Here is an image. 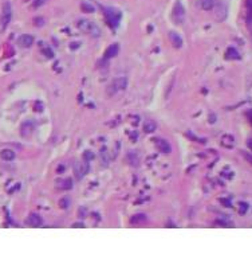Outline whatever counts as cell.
Listing matches in <instances>:
<instances>
[{
  "mask_svg": "<svg viewBox=\"0 0 252 258\" xmlns=\"http://www.w3.org/2000/svg\"><path fill=\"white\" fill-rule=\"evenodd\" d=\"M155 147H157V149L160 150L161 153H170L172 152V145L169 144V141H166V140L164 139H155Z\"/></svg>",
  "mask_w": 252,
  "mask_h": 258,
  "instance_id": "8992f818",
  "label": "cell"
},
{
  "mask_svg": "<svg viewBox=\"0 0 252 258\" xmlns=\"http://www.w3.org/2000/svg\"><path fill=\"white\" fill-rule=\"evenodd\" d=\"M43 53L46 54V56H47V58H52V56H54L52 51H51V50H48V48H47V50H44V51H43Z\"/></svg>",
  "mask_w": 252,
  "mask_h": 258,
  "instance_id": "ffe728a7",
  "label": "cell"
},
{
  "mask_svg": "<svg viewBox=\"0 0 252 258\" xmlns=\"http://www.w3.org/2000/svg\"><path fill=\"white\" fill-rule=\"evenodd\" d=\"M26 223L28 226H31V227H39V226H42L43 220H42V216L38 214H31L28 218H27Z\"/></svg>",
  "mask_w": 252,
  "mask_h": 258,
  "instance_id": "ba28073f",
  "label": "cell"
},
{
  "mask_svg": "<svg viewBox=\"0 0 252 258\" xmlns=\"http://www.w3.org/2000/svg\"><path fill=\"white\" fill-rule=\"evenodd\" d=\"M169 39H170V43L173 44V47L180 48L182 46V38L180 36L177 32H174V31L169 32Z\"/></svg>",
  "mask_w": 252,
  "mask_h": 258,
  "instance_id": "30bf717a",
  "label": "cell"
},
{
  "mask_svg": "<svg viewBox=\"0 0 252 258\" xmlns=\"http://www.w3.org/2000/svg\"><path fill=\"white\" fill-rule=\"evenodd\" d=\"M118 51H119V46H118L117 43H113V44H110L109 47L106 48V51H105V58L106 59L113 58V56H115L118 54Z\"/></svg>",
  "mask_w": 252,
  "mask_h": 258,
  "instance_id": "8fae6325",
  "label": "cell"
},
{
  "mask_svg": "<svg viewBox=\"0 0 252 258\" xmlns=\"http://www.w3.org/2000/svg\"><path fill=\"white\" fill-rule=\"evenodd\" d=\"M126 85H127V79H126L125 77H121V78H117V79H114L111 83H110L109 86H107V96H114V94H117L119 90H123V89L126 87Z\"/></svg>",
  "mask_w": 252,
  "mask_h": 258,
  "instance_id": "7a4b0ae2",
  "label": "cell"
},
{
  "mask_svg": "<svg viewBox=\"0 0 252 258\" xmlns=\"http://www.w3.org/2000/svg\"><path fill=\"white\" fill-rule=\"evenodd\" d=\"M83 223H74V225H72V227H83Z\"/></svg>",
  "mask_w": 252,
  "mask_h": 258,
  "instance_id": "603a6c76",
  "label": "cell"
},
{
  "mask_svg": "<svg viewBox=\"0 0 252 258\" xmlns=\"http://www.w3.org/2000/svg\"><path fill=\"white\" fill-rule=\"evenodd\" d=\"M32 43H34V38L28 34L21 35V36L18 39V44L20 46V47H29V46H32Z\"/></svg>",
  "mask_w": 252,
  "mask_h": 258,
  "instance_id": "9c48e42d",
  "label": "cell"
},
{
  "mask_svg": "<svg viewBox=\"0 0 252 258\" xmlns=\"http://www.w3.org/2000/svg\"><path fill=\"white\" fill-rule=\"evenodd\" d=\"M94 157V155L93 153H90V150H87V152L85 153V159L86 160H90V159H93Z\"/></svg>",
  "mask_w": 252,
  "mask_h": 258,
  "instance_id": "44dd1931",
  "label": "cell"
},
{
  "mask_svg": "<svg viewBox=\"0 0 252 258\" xmlns=\"http://www.w3.org/2000/svg\"><path fill=\"white\" fill-rule=\"evenodd\" d=\"M247 145H248V148L252 150V140H248V141H247Z\"/></svg>",
  "mask_w": 252,
  "mask_h": 258,
  "instance_id": "cb8c5ba5",
  "label": "cell"
},
{
  "mask_svg": "<svg viewBox=\"0 0 252 258\" xmlns=\"http://www.w3.org/2000/svg\"><path fill=\"white\" fill-rule=\"evenodd\" d=\"M145 222H146V215L145 214H137L134 216H131V219H130L131 225H142Z\"/></svg>",
  "mask_w": 252,
  "mask_h": 258,
  "instance_id": "7c38bea8",
  "label": "cell"
},
{
  "mask_svg": "<svg viewBox=\"0 0 252 258\" xmlns=\"http://www.w3.org/2000/svg\"><path fill=\"white\" fill-rule=\"evenodd\" d=\"M11 16H12V8H11L10 1H5L3 4V10H1V27L3 28H5L10 24Z\"/></svg>",
  "mask_w": 252,
  "mask_h": 258,
  "instance_id": "5b68a950",
  "label": "cell"
},
{
  "mask_svg": "<svg viewBox=\"0 0 252 258\" xmlns=\"http://www.w3.org/2000/svg\"><path fill=\"white\" fill-rule=\"evenodd\" d=\"M225 58L227 59H239L240 55H239V53L235 50V48H228L227 53H225Z\"/></svg>",
  "mask_w": 252,
  "mask_h": 258,
  "instance_id": "2e32d148",
  "label": "cell"
},
{
  "mask_svg": "<svg viewBox=\"0 0 252 258\" xmlns=\"http://www.w3.org/2000/svg\"><path fill=\"white\" fill-rule=\"evenodd\" d=\"M59 204L62 206V208H67V207H69L67 206V204H69V200H67V199H62V200L59 202Z\"/></svg>",
  "mask_w": 252,
  "mask_h": 258,
  "instance_id": "d6986e66",
  "label": "cell"
},
{
  "mask_svg": "<svg viewBox=\"0 0 252 258\" xmlns=\"http://www.w3.org/2000/svg\"><path fill=\"white\" fill-rule=\"evenodd\" d=\"M105 16H106V22L111 27H117L118 22L121 19V13L118 11L113 10V8H106L105 10Z\"/></svg>",
  "mask_w": 252,
  "mask_h": 258,
  "instance_id": "277c9868",
  "label": "cell"
},
{
  "mask_svg": "<svg viewBox=\"0 0 252 258\" xmlns=\"http://www.w3.org/2000/svg\"><path fill=\"white\" fill-rule=\"evenodd\" d=\"M239 206H240V210H239V212H240V214H245L247 210H248V204H247V203H240Z\"/></svg>",
  "mask_w": 252,
  "mask_h": 258,
  "instance_id": "ac0fdd59",
  "label": "cell"
},
{
  "mask_svg": "<svg viewBox=\"0 0 252 258\" xmlns=\"http://www.w3.org/2000/svg\"><path fill=\"white\" fill-rule=\"evenodd\" d=\"M80 8H82L83 12H94V7L91 4H88V3H82Z\"/></svg>",
  "mask_w": 252,
  "mask_h": 258,
  "instance_id": "e0dca14e",
  "label": "cell"
},
{
  "mask_svg": "<svg viewBox=\"0 0 252 258\" xmlns=\"http://www.w3.org/2000/svg\"><path fill=\"white\" fill-rule=\"evenodd\" d=\"M155 129H157V124H155L153 120H146V122H145V125H144V130L146 132V133H153Z\"/></svg>",
  "mask_w": 252,
  "mask_h": 258,
  "instance_id": "9a60e30c",
  "label": "cell"
},
{
  "mask_svg": "<svg viewBox=\"0 0 252 258\" xmlns=\"http://www.w3.org/2000/svg\"><path fill=\"white\" fill-rule=\"evenodd\" d=\"M248 117H249V121H251V124H252V110H249V113H248Z\"/></svg>",
  "mask_w": 252,
  "mask_h": 258,
  "instance_id": "d4e9b609",
  "label": "cell"
},
{
  "mask_svg": "<svg viewBox=\"0 0 252 258\" xmlns=\"http://www.w3.org/2000/svg\"><path fill=\"white\" fill-rule=\"evenodd\" d=\"M0 156H1L3 160L11 161V160H13V159H15V152H13V150H11V149H3L1 152H0Z\"/></svg>",
  "mask_w": 252,
  "mask_h": 258,
  "instance_id": "5bb4252c",
  "label": "cell"
},
{
  "mask_svg": "<svg viewBox=\"0 0 252 258\" xmlns=\"http://www.w3.org/2000/svg\"><path fill=\"white\" fill-rule=\"evenodd\" d=\"M87 169H88L87 163H77L75 164L74 171H75V176H77V179H82V177L87 173Z\"/></svg>",
  "mask_w": 252,
  "mask_h": 258,
  "instance_id": "52a82bcc",
  "label": "cell"
},
{
  "mask_svg": "<svg viewBox=\"0 0 252 258\" xmlns=\"http://www.w3.org/2000/svg\"><path fill=\"white\" fill-rule=\"evenodd\" d=\"M185 18V10L182 7V4L180 1H176L173 5V10H172V19L174 20V23L181 24L184 22Z\"/></svg>",
  "mask_w": 252,
  "mask_h": 258,
  "instance_id": "3957f363",
  "label": "cell"
},
{
  "mask_svg": "<svg viewBox=\"0 0 252 258\" xmlns=\"http://www.w3.org/2000/svg\"><path fill=\"white\" fill-rule=\"evenodd\" d=\"M243 156H244V157H245V159H247V160H248V161H249V163H251V164H252V156H251V155H248V153H245V152H243Z\"/></svg>",
  "mask_w": 252,
  "mask_h": 258,
  "instance_id": "7402d4cb",
  "label": "cell"
},
{
  "mask_svg": "<svg viewBox=\"0 0 252 258\" xmlns=\"http://www.w3.org/2000/svg\"><path fill=\"white\" fill-rule=\"evenodd\" d=\"M200 5L204 11H211L214 8L216 1H214V0H200Z\"/></svg>",
  "mask_w": 252,
  "mask_h": 258,
  "instance_id": "4fadbf2b",
  "label": "cell"
},
{
  "mask_svg": "<svg viewBox=\"0 0 252 258\" xmlns=\"http://www.w3.org/2000/svg\"><path fill=\"white\" fill-rule=\"evenodd\" d=\"M77 27L82 32L87 35H91V36H95L98 38L101 35V28L97 26L94 22L91 20H87V19H82V20H78L77 23Z\"/></svg>",
  "mask_w": 252,
  "mask_h": 258,
  "instance_id": "6da1fadb",
  "label": "cell"
}]
</instances>
